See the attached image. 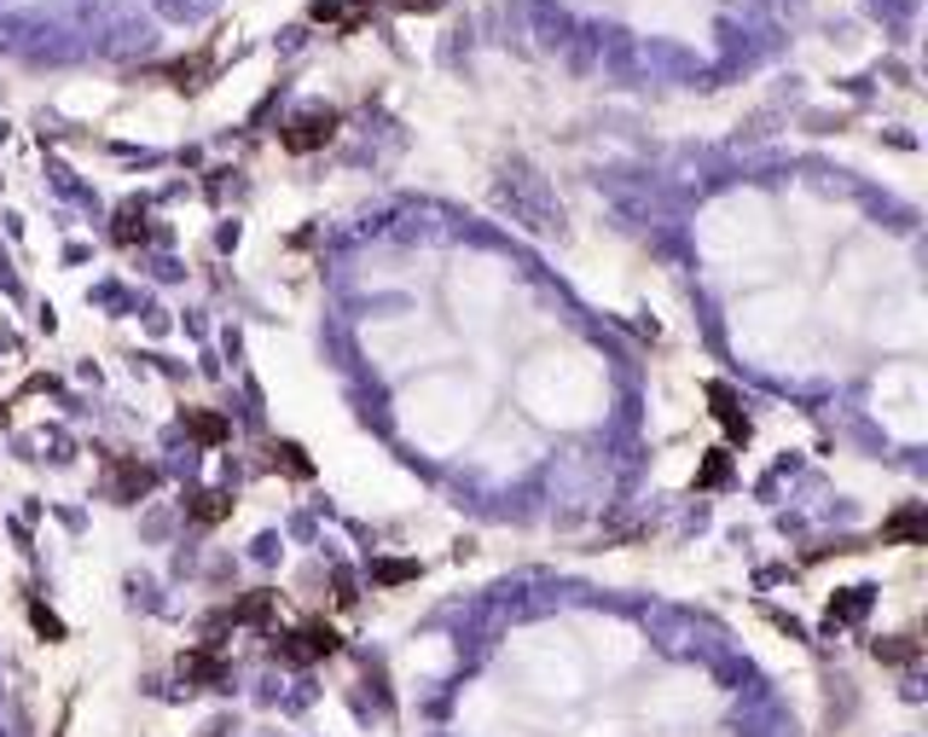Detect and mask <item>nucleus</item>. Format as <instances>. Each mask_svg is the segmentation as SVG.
<instances>
[{
	"label": "nucleus",
	"mask_w": 928,
	"mask_h": 737,
	"mask_svg": "<svg viewBox=\"0 0 928 737\" xmlns=\"http://www.w3.org/2000/svg\"><path fill=\"white\" fill-rule=\"evenodd\" d=\"M163 75H169L174 88H186V93H192V88L203 82V75H210V59H198V64H169Z\"/></svg>",
	"instance_id": "f8f14e48"
},
{
	"label": "nucleus",
	"mask_w": 928,
	"mask_h": 737,
	"mask_svg": "<svg viewBox=\"0 0 928 737\" xmlns=\"http://www.w3.org/2000/svg\"><path fill=\"white\" fill-rule=\"evenodd\" d=\"M180 674H186L192 685H221V679H226V668H221V650H215V645L186 650V656H180Z\"/></svg>",
	"instance_id": "39448f33"
},
{
	"label": "nucleus",
	"mask_w": 928,
	"mask_h": 737,
	"mask_svg": "<svg viewBox=\"0 0 928 737\" xmlns=\"http://www.w3.org/2000/svg\"><path fill=\"white\" fill-rule=\"evenodd\" d=\"M151 482H158V471H145V465H134V460H117V465H111V494H117V499L151 494Z\"/></svg>",
	"instance_id": "20e7f679"
},
{
	"label": "nucleus",
	"mask_w": 928,
	"mask_h": 737,
	"mask_svg": "<svg viewBox=\"0 0 928 737\" xmlns=\"http://www.w3.org/2000/svg\"><path fill=\"white\" fill-rule=\"evenodd\" d=\"M719 482H726V453H714L708 471H703V488H719Z\"/></svg>",
	"instance_id": "dca6fc26"
},
{
	"label": "nucleus",
	"mask_w": 928,
	"mask_h": 737,
	"mask_svg": "<svg viewBox=\"0 0 928 737\" xmlns=\"http://www.w3.org/2000/svg\"><path fill=\"white\" fill-rule=\"evenodd\" d=\"M30 622H36V633H47V639H64V622H59L47 604H36V609H30Z\"/></svg>",
	"instance_id": "4468645a"
},
{
	"label": "nucleus",
	"mask_w": 928,
	"mask_h": 737,
	"mask_svg": "<svg viewBox=\"0 0 928 737\" xmlns=\"http://www.w3.org/2000/svg\"><path fill=\"white\" fill-rule=\"evenodd\" d=\"M307 18H314V23H360V18H366V7H354V0H314Z\"/></svg>",
	"instance_id": "1a4fd4ad"
},
{
	"label": "nucleus",
	"mask_w": 928,
	"mask_h": 737,
	"mask_svg": "<svg viewBox=\"0 0 928 737\" xmlns=\"http://www.w3.org/2000/svg\"><path fill=\"white\" fill-rule=\"evenodd\" d=\"M180 424H186V436L203 442V447H221V442H226V430H232L221 413H180Z\"/></svg>",
	"instance_id": "423d86ee"
},
{
	"label": "nucleus",
	"mask_w": 928,
	"mask_h": 737,
	"mask_svg": "<svg viewBox=\"0 0 928 737\" xmlns=\"http://www.w3.org/2000/svg\"><path fill=\"white\" fill-rule=\"evenodd\" d=\"M331 134H337V117H331V111H307V117L285 122V145L291 151H320Z\"/></svg>",
	"instance_id": "f03ea898"
},
{
	"label": "nucleus",
	"mask_w": 928,
	"mask_h": 737,
	"mask_svg": "<svg viewBox=\"0 0 928 737\" xmlns=\"http://www.w3.org/2000/svg\"><path fill=\"white\" fill-rule=\"evenodd\" d=\"M882 541H922V512H917V505H906V512L882 528Z\"/></svg>",
	"instance_id": "9b49d317"
},
{
	"label": "nucleus",
	"mask_w": 928,
	"mask_h": 737,
	"mask_svg": "<svg viewBox=\"0 0 928 737\" xmlns=\"http://www.w3.org/2000/svg\"><path fill=\"white\" fill-rule=\"evenodd\" d=\"M876 656H888V663H906V656H911V639H888V645H876Z\"/></svg>",
	"instance_id": "f3484780"
},
{
	"label": "nucleus",
	"mask_w": 928,
	"mask_h": 737,
	"mask_svg": "<svg viewBox=\"0 0 928 737\" xmlns=\"http://www.w3.org/2000/svg\"><path fill=\"white\" fill-rule=\"evenodd\" d=\"M273 465L285 471V476H296V482L314 476V465H307V453H302L296 442H273Z\"/></svg>",
	"instance_id": "9d476101"
},
{
	"label": "nucleus",
	"mask_w": 928,
	"mask_h": 737,
	"mask_svg": "<svg viewBox=\"0 0 928 737\" xmlns=\"http://www.w3.org/2000/svg\"><path fill=\"white\" fill-rule=\"evenodd\" d=\"M418 575V564H377V580L383 587H395V580H412Z\"/></svg>",
	"instance_id": "2eb2a0df"
},
{
	"label": "nucleus",
	"mask_w": 928,
	"mask_h": 737,
	"mask_svg": "<svg viewBox=\"0 0 928 737\" xmlns=\"http://www.w3.org/2000/svg\"><path fill=\"white\" fill-rule=\"evenodd\" d=\"M186 512H192V523H221L226 512H232V494H215V488H198V494H186Z\"/></svg>",
	"instance_id": "0eeeda50"
},
{
	"label": "nucleus",
	"mask_w": 928,
	"mask_h": 737,
	"mask_svg": "<svg viewBox=\"0 0 928 737\" xmlns=\"http://www.w3.org/2000/svg\"><path fill=\"white\" fill-rule=\"evenodd\" d=\"M708 401H714V413H719V424H726V436H732V442H749V418H743V413H737V401H732V390H719V384H714V390H708Z\"/></svg>",
	"instance_id": "6e6552de"
},
{
	"label": "nucleus",
	"mask_w": 928,
	"mask_h": 737,
	"mask_svg": "<svg viewBox=\"0 0 928 737\" xmlns=\"http://www.w3.org/2000/svg\"><path fill=\"white\" fill-rule=\"evenodd\" d=\"M273 609H279V598L273 593H250V598H239L221 616V627H268L273 622Z\"/></svg>",
	"instance_id": "7ed1b4c3"
},
{
	"label": "nucleus",
	"mask_w": 928,
	"mask_h": 737,
	"mask_svg": "<svg viewBox=\"0 0 928 737\" xmlns=\"http://www.w3.org/2000/svg\"><path fill=\"white\" fill-rule=\"evenodd\" d=\"M390 7H395V12H435L442 0H390Z\"/></svg>",
	"instance_id": "a211bd4d"
},
{
	"label": "nucleus",
	"mask_w": 928,
	"mask_h": 737,
	"mask_svg": "<svg viewBox=\"0 0 928 737\" xmlns=\"http://www.w3.org/2000/svg\"><path fill=\"white\" fill-rule=\"evenodd\" d=\"M331 650H337V633H331L325 622H302V627H291V633H279V639H273V656H285L291 668L320 663V656H331Z\"/></svg>",
	"instance_id": "f257e3e1"
},
{
	"label": "nucleus",
	"mask_w": 928,
	"mask_h": 737,
	"mask_svg": "<svg viewBox=\"0 0 928 737\" xmlns=\"http://www.w3.org/2000/svg\"><path fill=\"white\" fill-rule=\"evenodd\" d=\"M145 239V215L140 210H122L117 215V244H140Z\"/></svg>",
	"instance_id": "ddd939ff"
}]
</instances>
